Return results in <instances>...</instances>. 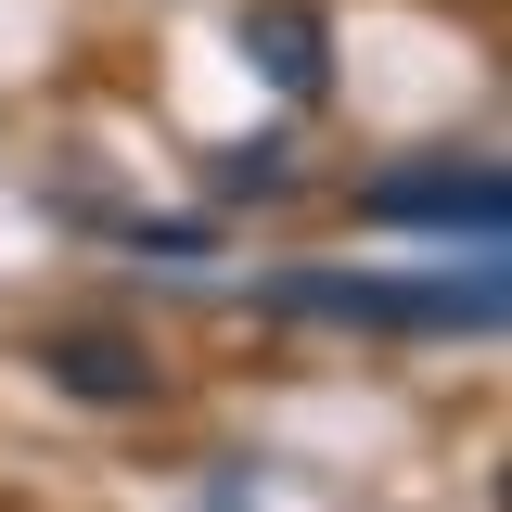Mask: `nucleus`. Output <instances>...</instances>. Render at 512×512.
I'll return each mask as SVG.
<instances>
[{
    "label": "nucleus",
    "instance_id": "20e7f679",
    "mask_svg": "<svg viewBox=\"0 0 512 512\" xmlns=\"http://www.w3.org/2000/svg\"><path fill=\"white\" fill-rule=\"evenodd\" d=\"M218 192H295V141H231L218 154Z\"/></svg>",
    "mask_w": 512,
    "mask_h": 512
},
{
    "label": "nucleus",
    "instance_id": "7ed1b4c3",
    "mask_svg": "<svg viewBox=\"0 0 512 512\" xmlns=\"http://www.w3.org/2000/svg\"><path fill=\"white\" fill-rule=\"evenodd\" d=\"M244 64L282 103H320L333 90V13L320 0H244Z\"/></svg>",
    "mask_w": 512,
    "mask_h": 512
},
{
    "label": "nucleus",
    "instance_id": "f257e3e1",
    "mask_svg": "<svg viewBox=\"0 0 512 512\" xmlns=\"http://www.w3.org/2000/svg\"><path fill=\"white\" fill-rule=\"evenodd\" d=\"M359 218L372 231H474V244H500L512 231V180L500 154H410V167H384V180H359Z\"/></svg>",
    "mask_w": 512,
    "mask_h": 512
},
{
    "label": "nucleus",
    "instance_id": "f03ea898",
    "mask_svg": "<svg viewBox=\"0 0 512 512\" xmlns=\"http://www.w3.org/2000/svg\"><path fill=\"white\" fill-rule=\"evenodd\" d=\"M39 372L64 384V397H90V410H154L167 397V372H154V346L141 333H39Z\"/></svg>",
    "mask_w": 512,
    "mask_h": 512
}]
</instances>
